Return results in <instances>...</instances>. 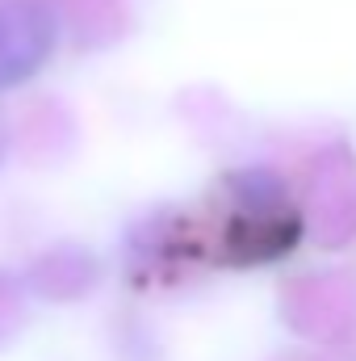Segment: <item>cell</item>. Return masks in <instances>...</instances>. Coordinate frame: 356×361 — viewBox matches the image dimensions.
Wrapping results in <instances>:
<instances>
[{
	"label": "cell",
	"instance_id": "1",
	"mask_svg": "<svg viewBox=\"0 0 356 361\" xmlns=\"http://www.w3.org/2000/svg\"><path fill=\"white\" fill-rule=\"evenodd\" d=\"M59 47V17L42 0L0 4V92L25 85L46 68Z\"/></svg>",
	"mask_w": 356,
	"mask_h": 361
}]
</instances>
